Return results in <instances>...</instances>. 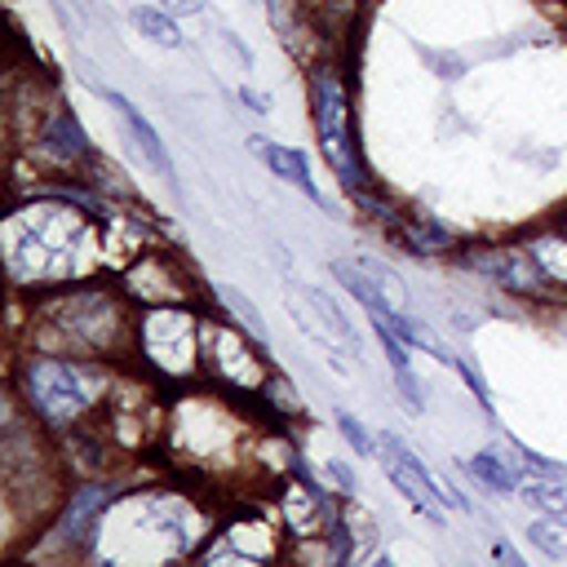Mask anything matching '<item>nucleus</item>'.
<instances>
[{
  "mask_svg": "<svg viewBox=\"0 0 567 567\" xmlns=\"http://www.w3.org/2000/svg\"><path fill=\"white\" fill-rule=\"evenodd\" d=\"M527 540H532V549H540L545 558H567V527H563V518H554V514H536V518L527 523Z\"/></svg>",
  "mask_w": 567,
  "mask_h": 567,
  "instance_id": "nucleus-22",
  "label": "nucleus"
},
{
  "mask_svg": "<svg viewBox=\"0 0 567 567\" xmlns=\"http://www.w3.org/2000/svg\"><path fill=\"white\" fill-rule=\"evenodd\" d=\"M518 496L527 501V509L536 514H554V518H567V478H523L518 483Z\"/></svg>",
  "mask_w": 567,
  "mask_h": 567,
  "instance_id": "nucleus-20",
  "label": "nucleus"
},
{
  "mask_svg": "<svg viewBox=\"0 0 567 567\" xmlns=\"http://www.w3.org/2000/svg\"><path fill=\"white\" fill-rule=\"evenodd\" d=\"M208 297L221 306V315H230L239 328H248L257 341H266V319H261V310H257V301H248L239 288H230V284H208Z\"/></svg>",
  "mask_w": 567,
  "mask_h": 567,
  "instance_id": "nucleus-19",
  "label": "nucleus"
},
{
  "mask_svg": "<svg viewBox=\"0 0 567 567\" xmlns=\"http://www.w3.org/2000/svg\"><path fill=\"white\" fill-rule=\"evenodd\" d=\"M394 230H399V239H403L416 257H443V252L456 248V235H452L443 221H434V217H399Z\"/></svg>",
  "mask_w": 567,
  "mask_h": 567,
  "instance_id": "nucleus-14",
  "label": "nucleus"
},
{
  "mask_svg": "<svg viewBox=\"0 0 567 567\" xmlns=\"http://www.w3.org/2000/svg\"><path fill=\"white\" fill-rule=\"evenodd\" d=\"M257 408L270 416V421H301L306 416V403H301V394H297V385L275 368L270 377H266V385H261V394H257Z\"/></svg>",
  "mask_w": 567,
  "mask_h": 567,
  "instance_id": "nucleus-16",
  "label": "nucleus"
},
{
  "mask_svg": "<svg viewBox=\"0 0 567 567\" xmlns=\"http://www.w3.org/2000/svg\"><path fill=\"white\" fill-rule=\"evenodd\" d=\"M266 13H270V27L279 31V40L292 49V53H306V18H301V0H266Z\"/></svg>",
  "mask_w": 567,
  "mask_h": 567,
  "instance_id": "nucleus-21",
  "label": "nucleus"
},
{
  "mask_svg": "<svg viewBox=\"0 0 567 567\" xmlns=\"http://www.w3.org/2000/svg\"><path fill=\"white\" fill-rule=\"evenodd\" d=\"M133 27L159 44V49H182V27H177V13H168L164 4H137L133 9Z\"/></svg>",
  "mask_w": 567,
  "mask_h": 567,
  "instance_id": "nucleus-18",
  "label": "nucleus"
},
{
  "mask_svg": "<svg viewBox=\"0 0 567 567\" xmlns=\"http://www.w3.org/2000/svg\"><path fill=\"white\" fill-rule=\"evenodd\" d=\"M248 151L261 155V164H266L279 182L297 186L310 204H323V195H319V186H315V177H310V159H306L297 146H284V142H270V137H261V133H248Z\"/></svg>",
  "mask_w": 567,
  "mask_h": 567,
  "instance_id": "nucleus-13",
  "label": "nucleus"
},
{
  "mask_svg": "<svg viewBox=\"0 0 567 567\" xmlns=\"http://www.w3.org/2000/svg\"><path fill=\"white\" fill-rule=\"evenodd\" d=\"M89 208H80L66 195H31L27 208H13L4 221L9 244V279L18 288H58L75 284L93 270V257L84 261V248H93Z\"/></svg>",
  "mask_w": 567,
  "mask_h": 567,
  "instance_id": "nucleus-1",
  "label": "nucleus"
},
{
  "mask_svg": "<svg viewBox=\"0 0 567 567\" xmlns=\"http://www.w3.org/2000/svg\"><path fill=\"white\" fill-rule=\"evenodd\" d=\"M9 390L44 434H66L93 425V416L111 408L115 381H111V359L27 350L13 359Z\"/></svg>",
  "mask_w": 567,
  "mask_h": 567,
  "instance_id": "nucleus-3",
  "label": "nucleus"
},
{
  "mask_svg": "<svg viewBox=\"0 0 567 567\" xmlns=\"http://www.w3.org/2000/svg\"><path fill=\"white\" fill-rule=\"evenodd\" d=\"M337 430H341V439L354 447V456H363V461H368V456H377V452H381V447H377V439L368 434V425H363L354 412H346V408L337 412Z\"/></svg>",
  "mask_w": 567,
  "mask_h": 567,
  "instance_id": "nucleus-23",
  "label": "nucleus"
},
{
  "mask_svg": "<svg viewBox=\"0 0 567 567\" xmlns=\"http://www.w3.org/2000/svg\"><path fill=\"white\" fill-rule=\"evenodd\" d=\"M115 501H120V487L106 483V474H93V478L75 483V487L58 501L53 523H49L44 536H49L62 554H80V549H89V545L97 540V527H102V518L111 514Z\"/></svg>",
  "mask_w": 567,
  "mask_h": 567,
  "instance_id": "nucleus-7",
  "label": "nucleus"
},
{
  "mask_svg": "<svg viewBox=\"0 0 567 567\" xmlns=\"http://www.w3.org/2000/svg\"><path fill=\"white\" fill-rule=\"evenodd\" d=\"M509 452L518 456V465H523L527 474H540V478H567V465L549 461L545 452H536V447H527V443H518V439H509Z\"/></svg>",
  "mask_w": 567,
  "mask_h": 567,
  "instance_id": "nucleus-24",
  "label": "nucleus"
},
{
  "mask_svg": "<svg viewBox=\"0 0 567 567\" xmlns=\"http://www.w3.org/2000/svg\"><path fill=\"white\" fill-rule=\"evenodd\" d=\"M492 558H501V563H523V558H518V549H514V545H505V540H496V545H492Z\"/></svg>",
  "mask_w": 567,
  "mask_h": 567,
  "instance_id": "nucleus-30",
  "label": "nucleus"
},
{
  "mask_svg": "<svg viewBox=\"0 0 567 567\" xmlns=\"http://www.w3.org/2000/svg\"><path fill=\"white\" fill-rule=\"evenodd\" d=\"M239 102H244L252 115H270V97H266V93H257V89H248V84L239 89Z\"/></svg>",
  "mask_w": 567,
  "mask_h": 567,
  "instance_id": "nucleus-28",
  "label": "nucleus"
},
{
  "mask_svg": "<svg viewBox=\"0 0 567 567\" xmlns=\"http://www.w3.org/2000/svg\"><path fill=\"white\" fill-rule=\"evenodd\" d=\"M217 40H221V44H226V49H230V53L239 58V66H244V71L252 66V53H248V49L239 44V35H235V31H226V27H217Z\"/></svg>",
  "mask_w": 567,
  "mask_h": 567,
  "instance_id": "nucleus-27",
  "label": "nucleus"
},
{
  "mask_svg": "<svg viewBox=\"0 0 567 567\" xmlns=\"http://www.w3.org/2000/svg\"><path fill=\"white\" fill-rule=\"evenodd\" d=\"M133 359L155 381H177L182 390L204 381V310L190 301L142 306L133 319Z\"/></svg>",
  "mask_w": 567,
  "mask_h": 567,
  "instance_id": "nucleus-4",
  "label": "nucleus"
},
{
  "mask_svg": "<svg viewBox=\"0 0 567 567\" xmlns=\"http://www.w3.org/2000/svg\"><path fill=\"white\" fill-rule=\"evenodd\" d=\"M563 230H567V217H563Z\"/></svg>",
  "mask_w": 567,
  "mask_h": 567,
  "instance_id": "nucleus-31",
  "label": "nucleus"
},
{
  "mask_svg": "<svg viewBox=\"0 0 567 567\" xmlns=\"http://www.w3.org/2000/svg\"><path fill=\"white\" fill-rule=\"evenodd\" d=\"M31 155L53 168V173H84L89 159H93V146H89V133L80 128L75 111L62 106L58 97L49 102V111L35 120L31 128Z\"/></svg>",
  "mask_w": 567,
  "mask_h": 567,
  "instance_id": "nucleus-9",
  "label": "nucleus"
},
{
  "mask_svg": "<svg viewBox=\"0 0 567 567\" xmlns=\"http://www.w3.org/2000/svg\"><path fill=\"white\" fill-rule=\"evenodd\" d=\"M465 385H470V394L478 399V408L483 412H492V394H487V381H483V372H478V363L470 359V354H452V363H447Z\"/></svg>",
  "mask_w": 567,
  "mask_h": 567,
  "instance_id": "nucleus-25",
  "label": "nucleus"
},
{
  "mask_svg": "<svg viewBox=\"0 0 567 567\" xmlns=\"http://www.w3.org/2000/svg\"><path fill=\"white\" fill-rule=\"evenodd\" d=\"M310 124L319 137V151L328 159V168L337 173V182L346 190L363 186V164H359V142L350 128V89L341 80L337 66L319 62L310 71Z\"/></svg>",
  "mask_w": 567,
  "mask_h": 567,
  "instance_id": "nucleus-6",
  "label": "nucleus"
},
{
  "mask_svg": "<svg viewBox=\"0 0 567 567\" xmlns=\"http://www.w3.org/2000/svg\"><path fill=\"white\" fill-rule=\"evenodd\" d=\"M31 350L53 354H89V359H120L133 354V319L137 306L124 288L111 284H58L44 288L31 306Z\"/></svg>",
  "mask_w": 567,
  "mask_h": 567,
  "instance_id": "nucleus-2",
  "label": "nucleus"
},
{
  "mask_svg": "<svg viewBox=\"0 0 567 567\" xmlns=\"http://www.w3.org/2000/svg\"><path fill=\"white\" fill-rule=\"evenodd\" d=\"M465 474L478 483V487H487V492H496V496H514L518 492V470L496 452V447H483V452H474L470 461H465Z\"/></svg>",
  "mask_w": 567,
  "mask_h": 567,
  "instance_id": "nucleus-15",
  "label": "nucleus"
},
{
  "mask_svg": "<svg viewBox=\"0 0 567 567\" xmlns=\"http://www.w3.org/2000/svg\"><path fill=\"white\" fill-rule=\"evenodd\" d=\"M168 13H177V18H195V13H204V4L208 0H159Z\"/></svg>",
  "mask_w": 567,
  "mask_h": 567,
  "instance_id": "nucleus-29",
  "label": "nucleus"
},
{
  "mask_svg": "<svg viewBox=\"0 0 567 567\" xmlns=\"http://www.w3.org/2000/svg\"><path fill=\"white\" fill-rule=\"evenodd\" d=\"M102 97H106V106L115 111V120H120V128H124V137H128V146L142 155V164H151L164 182H173V155H168V146L159 142V133H155V124L120 93V89H102Z\"/></svg>",
  "mask_w": 567,
  "mask_h": 567,
  "instance_id": "nucleus-12",
  "label": "nucleus"
},
{
  "mask_svg": "<svg viewBox=\"0 0 567 567\" xmlns=\"http://www.w3.org/2000/svg\"><path fill=\"white\" fill-rule=\"evenodd\" d=\"M377 447H381V465H385L390 483L399 487V496H408V505L421 509L430 523H443V505H447V496H443V483L430 478L425 461H416V456L408 452V443H403L399 434H390V430L377 439Z\"/></svg>",
  "mask_w": 567,
  "mask_h": 567,
  "instance_id": "nucleus-11",
  "label": "nucleus"
},
{
  "mask_svg": "<svg viewBox=\"0 0 567 567\" xmlns=\"http://www.w3.org/2000/svg\"><path fill=\"white\" fill-rule=\"evenodd\" d=\"M527 248H532V257L540 261L545 279H549L554 288H567V230H563V226L536 230V235H527Z\"/></svg>",
  "mask_w": 567,
  "mask_h": 567,
  "instance_id": "nucleus-17",
  "label": "nucleus"
},
{
  "mask_svg": "<svg viewBox=\"0 0 567 567\" xmlns=\"http://www.w3.org/2000/svg\"><path fill=\"white\" fill-rule=\"evenodd\" d=\"M394 385H399V399H403L408 412H421V408H425V399H421V381H416L412 368H394Z\"/></svg>",
  "mask_w": 567,
  "mask_h": 567,
  "instance_id": "nucleus-26",
  "label": "nucleus"
},
{
  "mask_svg": "<svg viewBox=\"0 0 567 567\" xmlns=\"http://www.w3.org/2000/svg\"><path fill=\"white\" fill-rule=\"evenodd\" d=\"M284 518H266V514H239L230 523L217 527V536L208 532V545L199 549V558H239V563H266V558H284Z\"/></svg>",
  "mask_w": 567,
  "mask_h": 567,
  "instance_id": "nucleus-10",
  "label": "nucleus"
},
{
  "mask_svg": "<svg viewBox=\"0 0 567 567\" xmlns=\"http://www.w3.org/2000/svg\"><path fill=\"white\" fill-rule=\"evenodd\" d=\"M270 372L275 363L266 359V341H257L230 315H204V381L208 385L239 394V399H257Z\"/></svg>",
  "mask_w": 567,
  "mask_h": 567,
  "instance_id": "nucleus-5",
  "label": "nucleus"
},
{
  "mask_svg": "<svg viewBox=\"0 0 567 567\" xmlns=\"http://www.w3.org/2000/svg\"><path fill=\"white\" fill-rule=\"evenodd\" d=\"M124 297L142 310V306H173V301H195L199 284H190L186 266L177 252L168 248H146L128 261V270L120 275Z\"/></svg>",
  "mask_w": 567,
  "mask_h": 567,
  "instance_id": "nucleus-8",
  "label": "nucleus"
}]
</instances>
